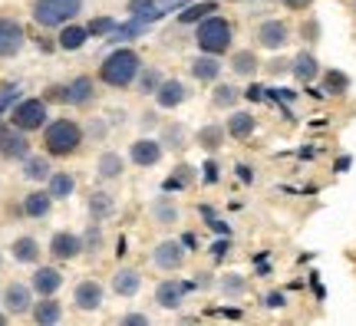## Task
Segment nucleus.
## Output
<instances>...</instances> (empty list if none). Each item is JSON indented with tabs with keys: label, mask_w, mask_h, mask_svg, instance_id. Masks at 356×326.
<instances>
[{
	"label": "nucleus",
	"mask_w": 356,
	"mask_h": 326,
	"mask_svg": "<svg viewBox=\"0 0 356 326\" xmlns=\"http://www.w3.org/2000/svg\"><path fill=\"white\" fill-rule=\"evenodd\" d=\"M86 145V132L76 119H53L43 126V152L50 158H70Z\"/></svg>",
	"instance_id": "f257e3e1"
},
{
	"label": "nucleus",
	"mask_w": 356,
	"mask_h": 326,
	"mask_svg": "<svg viewBox=\"0 0 356 326\" xmlns=\"http://www.w3.org/2000/svg\"><path fill=\"white\" fill-rule=\"evenodd\" d=\"M139 73H142V56L136 50H129V47L113 50L99 63V83H106V86H113V89L136 86Z\"/></svg>",
	"instance_id": "f03ea898"
},
{
	"label": "nucleus",
	"mask_w": 356,
	"mask_h": 326,
	"mask_svg": "<svg viewBox=\"0 0 356 326\" xmlns=\"http://www.w3.org/2000/svg\"><path fill=\"white\" fill-rule=\"evenodd\" d=\"M231 40H234V26H231L225 17H218V13L198 20V26H195V43H198L202 53L221 56V53L231 50Z\"/></svg>",
	"instance_id": "7ed1b4c3"
},
{
	"label": "nucleus",
	"mask_w": 356,
	"mask_h": 326,
	"mask_svg": "<svg viewBox=\"0 0 356 326\" xmlns=\"http://www.w3.org/2000/svg\"><path fill=\"white\" fill-rule=\"evenodd\" d=\"M83 10V0H33V20L43 30H60L63 24L76 20V13Z\"/></svg>",
	"instance_id": "20e7f679"
},
{
	"label": "nucleus",
	"mask_w": 356,
	"mask_h": 326,
	"mask_svg": "<svg viewBox=\"0 0 356 326\" xmlns=\"http://www.w3.org/2000/svg\"><path fill=\"white\" fill-rule=\"evenodd\" d=\"M47 119H50V102L47 99H20V102H13V109H10V126L24 129L26 136L40 132V129L47 126Z\"/></svg>",
	"instance_id": "39448f33"
},
{
	"label": "nucleus",
	"mask_w": 356,
	"mask_h": 326,
	"mask_svg": "<svg viewBox=\"0 0 356 326\" xmlns=\"http://www.w3.org/2000/svg\"><path fill=\"white\" fill-rule=\"evenodd\" d=\"M26 47V30L17 17L0 13V60H13Z\"/></svg>",
	"instance_id": "423d86ee"
},
{
	"label": "nucleus",
	"mask_w": 356,
	"mask_h": 326,
	"mask_svg": "<svg viewBox=\"0 0 356 326\" xmlns=\"http://www.w3.org/2000/svg\"><path fill=\"white\" fill-rule=\"evenodd\" d=\"M0 303H3V310L10 316H24L33 310V287L30 284H20V280H13L7 284V290L0 293Z\"/></svg>",
	"instance_id": "0eeeda50"
},
{
	"label": "nucleus",
	"mask_w": 356,
	"mask_h": 326,
	"mask_svg": "<svg viewBox=\"0 0 356 326\" xmlns=\"http://www.w3.org/2000/svg\"><path fill=\"white\" fill-rule=\"evenodd\" d=\"M254 40H257V47H261V50L277 53V50H284V47L291 43V26L284 24V20H264V24L257 26Z\"/></svg>",
	"instance_id": "6e6552de"
},
{
	"label": "nucleus",
	"mask_w": 356,
	"mask_h": 326,
	"mask_svg": "<svg viewBox=\"0 0 356 326\" xmlns=\"http://www.w3.org/2000/svg\"><path fill=\"white\" fill-rule=\"evenodd\" d=\"M26 155H30V138H26V132L24 129L7 126L3 136H0V158H7V162H24Z\"/></svg>",
	"instance_id": "1a4fd4ad"
},
{
	"label": "nucleus",
	"mask_w": 356,
	"mask_h": 326,
	"mask_svg": "<svg viewBox=\"0 0 356 326\" xmlns=\"http://www.w3.org/2000/svg\"><path fill=\"white\" fill-rule=\"evenodd\" d=\"M102 297H106V290H102V284H99V280H92V277L79 280L76 287H73V307H76V310H83V313L99 310Z\"/></svg>",
	"instance_id": "9d476101"
},
{
	"label": "nucleus",
	"mask_w": 356,
	"mask_h": 326,
	"mask_svg": "<svg viewBox=\"0 0 356 326\" xmlns=\"http://www.w3.org/2000/svg\"><path fill=\"white\" fill-rule=\"evenodd\" d=\"M162 138H136L132 145H129V158L132 165H139V168H152V165L162 162Z\"/></svg>",
	"instance_id": "9b49d317"
},
{
	"label": "nucleus",
	"mask_w": 356,
	"mask_h": 326,
	"mask_svg": "<svg viewBox=\"0 0 356 326\" xmlns=\"http://www.w3.org/2000/svg\"><path fill=\"white\" fill-rule=\"evenodd\" d=\"M188 290H191V284H185V280H175V277H168V280H162V284L155 287V303H159L162 310H178Z\"/></svg>",
	"instance_id": "f8f14e48"
},
{
	"label": "nucleus",
	"mask_w": 356,
	"mask_h": 326,
	"mask_svg": "<svg viewBox=\"0 0 356 326\" xmlns=\"http://www.w3.org/2000/svg\"><path fill=\"white\" fill-rule=\"evenodd\" d=\"M92 99H96V83H92V76H76V79L66 83V106L86 109V106H92Z\"/></svg>",
	"instance_id": "ddd939ff"
},
{
	"label": "nucleus",
	"mask_w": 356,
	"mask_h": 326,
	"mask_svg": "<svg viewBox=\"0 0 356 326\" xmlns=\"http://www.w3.org/2000/svg\"><path fill=\"white\" fill-rule=\"evenodd\" d=\"M188 96H191V89L181 79H162V86L155 89L159 109H178L181 102H188Z\"/></svg>",
	"instance_id": "4468645a"
},
{
	"label": "nucleus",
	"mask_w": 356,
	"mask_h": 326,
	"mask_svg": "<svg viewBox=\"0 0 356 326\" xmlns=\"http://www.w3.org/2000/svg\"><path fill=\"white\" fill-rule=\"evenodd\" d=\"M152 263L159 270H178L185 263V244L181 241H162L152 251Z\"/></svg>",
	"instance_id": "2eb2a0df"
},
{
	"label": "nucleus",
	"mask_w": 356,
	"mask_h": 326,
	"mask_svg": "<svg viewBox=\"0 0 356 326\" xmlns=\"http://www.w3.org/2000/svg\"><path fill=\"white\" fill-rule=\"evenodd\" d=\"M50 254L56 261H73L83 254V238L73 234V231H56L50 238Z\"/></svg>",
	"instance_id": "dca6fc26"
},
{
	"label": "nucleus",
	"mask_w": 356,
	"mask_h": 326,
	"mask_svg": "<svg viewBox=\"0 0 356 326\" xmlns=\"http://www.w3.org/2000/svg\"><path fill=\"white\" fill-rule=\"evenodd\" d=\"M30 287H33V293H40V297H53L56 290L63 287V274H60L56 267H37L33 277H30Z\"/></svg>",
	"instance_id": "f3484780"
},
{
	"label": "nucleus",
	"mask_w": 356,
	"mask_h": 326,
	"mask_svg": "<svg viewBox=\"0 0 356 326\" xmlns=\"http://www.w3.org/2000/svg\"><path fill=\"white\" fill-rule=\"evenodd\" d=\"M86 40H89V30L83 24H63L60 26V37H56V47L60 50H66V53H76V50H83L86 47Z\"/></svg>",
	"instance_id": "a211bd4d"
},
{
	"label": "nucleus",
	"mask_w": 356,
	"mask_h": 326,
	"mask_svg": "<svg viewBox=\"0 0 356 326\" xmlns=\"http://www.w3.org/2000/svg\"><path fill=\"white\" fill-rule=\"evenodd\" d=\"M188 66H191V76H195L198 83H215L218 76H221V70H225V66H221V60H218V56H211V53H198Z\"/></svg>",
	"instance_id": "6ab92c4d"
},
{
	"label": "nucleus",
	"mask_w": 356,
	"mask_h": 326,
	"mask_svg": "<svg viewBox=\"0 0 356 326\" xmlns=\"http://www.w3.org/2000/svg\"><path fill=\"white\" fill-rule=\"evenodd\" d=\"M291 73L297 76L300 83H307V86H310V83H314V79L320 76V63H317V56H314L310 50H300V53H297V56L291 60Z\"/></svg>",
	"instance_id": "aec40b11"
},
{
	"label": "nucleus",
	"mask_w": 356,
	"mask_h": 326,
	"mask_svg": "<svg viewBox=\"0 0 356 326\" xmlns=\"http://www.w3.org/2000/svg\"><path fill=\"white\" fill-rule=\"evenodd\" d=\"M142 287V274L136 270V267H119L113 274V290L119 293V297H136Z\"/></svg>",
	"instance_id": "412c9836"
},
{
	"label": "nucleus",
	"mask_w": 356,
	"mask_h": 326,
	"mask_svg": "<svg viewBox=\"0 0 356 326\" xmlns=\"http://www.w3.org/2000/svg\"><path fill=\"white\" fill-rule=\"evenodd\" d=\"M30 316H33V323H40V326L60 323V320H63V307H60V300H53V297H43L40 303H33Z\"/></svg>",
	"instance_id": "4be33fe9"
},
{
	"label": "nucleus",
	"mask_w": 356,
	"mask_h": 326,
	"mask_svg": "<svg viewBox=\"0 0 356 326\" xmlns=\"http://www.w3.org/2000/svg\"><path fill=\"white\" fill-rule=\"evenodd\" d=\"M53 175V162L50 155L43 152V155H26L24 158V178L26 181H47Z\"/></svg>",
	"instance_id": "5701e85b"
},
{
	"label": "nucleus",
	"mask_w": 356,
	"mask_h": 326,
	"mask_svg": "<svg viewBox=\"0 0 356 326\" xmlns=\"http://www.w3.org/2000/svg\"><path fill=\"white\" fill-rule=\"evenodd\" d=\"M10 254H13V261L17 263H40V241L37 238H30V234H24V238H17L10 244Z\"/></svg>",
	"instance_id": "b1692460"
},
{
	"label": "nucleus",
	"mask_w": 356,
	"mask_h": 326,
	"mask_svg": "<svg viewBox=\"0 0 356 326\" xmlns=\"http://www.w3.org/2000/svg\"><path fill=\"white\" fill-rule=\"evenodd\" d=\"M122 172H126L122 155H115V152H102L99 158H96V178H102V181H115Z\"/></svg>",
	"instance_id": "393cba45"
},
{
	"label": "nucleus",
	"mask_w": 356,
	"mask_h": 326,
	"mask_svg": "<svg viewBox=\"0 0 356 326\" xmlns=\"http://www.w3.org/2000/svg\"><path fill=\"white\" fill-rule=\"evenodd\" d=\"M53 195L50 191H30L24 198V214L26 218H47L50 214V208H53Z\"/></svg>",
	"instance_id": "a878e982"
},
{
	"label": "nucleus",
	"mask_w": 356,
	"mask_h": 326,
	"mask_svg": "<svg viewBox=\"0 0 356 326\" xmlns=\"http://www.w3.org/2000/svg\"><path fill=\"white\" fill-rule=\"evenodd\" d=\"M257 66H261V60H257L254 50H238L231 53V73L241 76V79H251V76L257 73Z\"/></svg>",
	"instance_id": "bb28decb"
},
{
	"label": "nucleus",
	"mask_w": 356,
	"mask_h": 326,
	"mask_svg": "<svg viewBox=\"0 0 356 326\" xmlns=\"http://www.w3.org/2000/svg\"><path fill=\"white\" fill-rule=\"evenodd\" d=\"M86 208H89V218H92V221H106V218H113L115 201H113V195H109V191H92Z\"/></svg>",
	"instance_id": "cd10ccee"
},
{
	"label": "nucleus",
	"mask_w": 356,
	"mask_h": 326,
	"mask_svg": "<svg viewBox=\"0 0 356 326\" xmlns=\"http://www.w3.org/2000/svg\"><path fill=\"white\" fill-rule=\"evenodd\" d=\"M254 126H257V119L251 113H231L228 122H225V129H228L231 138H251Z\"/></svg>",
	"instance_id": "c85d7f7f"
},
{
	"label": "nucleus",
	"mask_w": 356,
	"mask_h": 326,
	"mask_svg": "<svg viewBox=\"0 0 356 326\" xmlns=\"http://www.w3.org/2000/svg\"><path fill=\"white\" fill-rule=\"evenodd\" d=\"M47 191H50L53 198H70L76 191V178L70 175V172H53L47 178Z\"/></svg>",
	"instance_id": "c756f323"
},
{
	"label": "nucleus",
	"mask_w": 356,
	"mask_h": 326,
	"mask_svg": "<svg viewBox=\"0 0 356 326\" xmlns=\"http://www.w3.org/2000/svg\"><path fill=\"white\" fill-rule=\"evenodd\" d=\"M149 214H152V221H155L159 227H168V225H175V221H178V208L172 204V198H159V201H152Z\"/></svg>",
	"instance_id": "7c9ffc66"
},
{
	"label": "nucleus",
	"mask_w": 356,
	"mask_h": 326,
	"mask_svg": "<svg viewBox=\"0 0 356 326\" xmlns=\"http://www.w3.org/2000/svg\"><path fill=\"white\" fill-rule=\"evenodd\" d=\"M225 136H228L225 126H204V129H198V145L204 152H218L225 145Z\"/></svg>",
	"instance_id": "2f4dec72"
},
{
	"label": "nucleus",
	"mask_w": 356,
	"mask_h": 326,
	"mask_svg": "<svg viewBox=\"0 0 356 326\" xmlns=\"http://www.w3.org/2000/svg\"><path fill=\"white\" fill-rule=\"evenodd\" d=\"M218 13V0H204V3H191L185 7V13H178V24H198L204 17Z\"/></svg>",
	"instance_id": "473e14b6"
},
{
	"label": "nucleus",
	"mask_w": 356,
	"mask_h": 326,
	"mask_svg": "<svg viewBox=\"0 0 356 326\" xmlns=\"http://www.w3.org/2000/svg\"><path fill=\"white\" fill-rule=\"evenodd\" d=\"M136 86H139V96H155V89L162 86V73H159V66H142Z\"/></svg>",
	"instance_id": "72a5a7b5"
},
{
	"label": "nucleus",
	"mask_w": 356,
	"mask_h": 326,
	"mask_svg": "<svg viewBox=\"0 0 356 326\" xmlns=\"http://www.w3.org/2000/svg\"><path fill=\"white\" fill-rule=\"evenodd\" d=\"M238 99H241V89L231 86V83H221V86H215V92H211V102H215L218 109H231Z\"/></svg>",
	"instance_id": "f704fd0d"
},
{
	"label": "nucleus",
	"mask_w": 356,
	"mask_h": 326,
	"mask_svg": "<svg viewBox=\"0 0 356 326\" xmlns=\"http://www.w3.org/2000/svg\"><path fill=\"white\" fill-rule=\"evenodd\" d=\"M102 247V221H92L83 234V254H96Z\"/></svg>",
	"instance_id": "c9c22d12"
},
{
	"label": "nucleus",
	"mask_w": 356,
	"mask_h": 326,
	"mask_svg": "<svg viewBox=\"0 0 356 326\" xmlns=\"http://www.w3.org/2000/svg\"><path fill=\"white\" fill-rule=\"evenodd\" d=\"M346 86H350V79H346L343 73H337V70H330V73L323 76V92H346Z\"/></svg>",
	"instance_id": "e433bc0d"
},
{
	"label": "nucleus",
	"mask_w": 356,
	"mask_h": 326,
	"mask_svg": "<svg viewBox=\"0 0 356 326\" xmlns=\"http://www.w3.org/2000/svg\"><path fill=\"white\" fill-rule=\"evenodd\" d=\"M221 290L228 293V297H244V290H248V284H244L238 274H228L225 280H221Z\"/></svg>",
	"instance_id": "4c0bfd02"
},
{
	"label": "nucleus",
	"mask_w": 356,
	"mask_h": 326,
	"mask_svg": "<svg viewBox=\"0 0 356 326\" xmlns=\"http://www.w3.org/2000/svg\"><path fill=\"white\" fill-rule=\"evenodd\" d=\"M86 30H89V37H106V33H113L115 30V20L113 17H96Z\"/></svg>",
	"instance_id": "58836bf2"
},
{
	"label": "nucleus",
	"mask_w": 356,
	"mask_h": 326,
	"mask_svg": "<svg viewBox=\"0 0 356 326\" xmlns=\"http://www.w3.org/2000/svg\"><path fill=\"white\" fill-rule=\"evenodd\" d=\"M175 172H178V175H172V178H168V181H165V191L185 188V185H188V181H191V175H188L191 168H188V165H181V168H175Z\"/></svg>",
	"instance_id": "ea45409f"
},
{
	"label": "nucleus",
	"mask_w": 356,
	"mask_h": 326,
	"mask_svg": "<svg viewBox=\"0 0 356 326\" xmlns=\"http://www.w3.org/2000/svg\"><path fill=\"white\" fill-rule=\"evenodd\" d=\"M181 138H185V132L178 126H168L165 129V138H162V145H168V149H181Z\"/></svg>",
	"instance_id": "a19ab883"
},
{
	"label": "nucleus",
	"mask_w": 356,
	"mask_h": 326,
	"mask_svg": "<svg viewBox=\"0 0 356 326\" xmlns=\"http://www.w3.org/2000/svg\"><path fill=\"white\" fill-rule=\"evenodd\" d=\"M202 178H204V185H215L218 181V162H204Z\"/></svg>",
	"instance_id": "79ce46f5"
},
{
	"label": "nucleus",
	"mask_w": 356,
	"mask_h": 326,
	"mask_svg": "<svg viewBox=\"0 0 356 326\" xmlns=\"http://www.w3.org/2000/svg\"><path fill=\"white\" fill-rule=\"evenodd\" d=\"M43 99H47V102H66V86H50Z\"/></svg>",
	"instance_id": "37998d69"
},
{
	"label": "nucleus",
	"mask_w": 356,
	"mask_h": 326,
	"mask_svg": "<svg viewBox=\"0 0 356 326\" xmlns=\"http://www.w3.org/2000/svg\"><path fill=\"white\" fill-rule=\"evenodd\" d=\"M284 303H287V300H284V293H267V297H264V307H267V310H280Z\"/></svg>",
	"instance_id": "c03bdc74"
},
{
	"label": "nucleus",
	"mask_w": 356,
	"mask_h": 326,
	"mask_svg": "<svg viewBox=\"0 0 356 326\" xmlns=\"http://www.w3.org/2000/svg\"><path fill=\"white\" fill-rule=\"evenodd\" d=\"M122 323H126V326H145V323H149V316H142V313H126V316H122Z\"/></svg>",
	"instance_id": "a18cd8bd"
},
{
	"label": "nucleus",
	"mask_w": 356,
	"mask_h": 326,
	"mask_svg": "<svg viewBox=\"0 0 356 326\" xmlns=\"http://www.w3.org/2000/svg\"><path fill=\"white\" fill-rule=\"evenodd\" d=\"M234 172H238V178H241L244 185H251V181H254V172H251V165H238Z\"/></svg>",
	"instance_id": "49530a36"
},
{
	"label": "nucleus",
	"mask_w": 356,
	"mask_h": 326,
	"mask_svg": "<svg viewBox=\"0 0 356 326\" xmlns=\"http://www.w3.org/2000/svg\"><path fill=\"white\" fill-rule=\"evenodd\" d=\"M225 254H228V241H215V244H211V257H215V261H221Z\"/></svg>",
	"instance_id": "de8ad7c7"
},
{
	"label": "nucleus",
	"mask_w": 356,
	"mask_h": 326,
	"mask_svg": "<svg viewBox=\"0 0 356 326\" xmlns=\"http://www.w3.org/2000/svg\"><path fill=\"white\" fill-rule=\"evenodd\" d=\"M280 3H284L287 10H307V7H310L314 0H280Z\"/></svg>",
	"instance_id": "09e8293b"
},
{
	"label": "nucleus",
	"mask_w": 356,
	"mask_h": 326,
	"mask_svg": "<svg viewBox=\"0 0 356 326\" xmlns=\"http://www.w3.org/2000/svg\"><path fill=\"white\" fill-rule=\"evenodd\" d=\"M244 96H248V99H251V102H261V99H264V96H267V89H264V86H251V89H248V92H244Z\"/></svg>",
	"instance_id": "8fccbe9b"
},
{
	"label": "nucleus",
	"mask_w": 356,
	"mask_h": 326,
	"mask_svg": "<svg viewBox=\"0 0 356 326\" xmlns=\"http://www.w3.org/2000/svg\"><path fill=\"white\" fill-rule=\"evenodd\" d=\"M267 70H270L274 76H280V73H287V70H291V63H284V60H274V63L267 66Z\"/></svg>",
	"instance_id": "3c124183"
},
{
	"label": "nucleus",
	"mask_w": 356,
	"mask_h": 326,
	"mask_svg": "<svg viewBox=\"0 0 356 326\" xmlns=\"http://www.w3.org/2000/svg\"><path fill=\"white\" fill-rule=\"evenodd\" d=\"M92 138H106V122H99V119L92 122Z\"/></svg>",
	"instance_id": "603ef678"
},
{
	"label": "nucleus",
	"mask_w": 356,
	"mask_h": 326,
	"mask_svg": "<svg viewBox=\"0 0 356 326\" xmlns=\"http://www.w3.org/2000/svg\"><path fill=\"white\" fill-rule=\"evenodd\" d=\"M211 227H215L218 234H228V225H225V221H211Z\"/></svg>",
	"instance_id": "864d4df0"
},
{
	"label": "nucleus",
	"mask_w": 356,
	"mask_h": 326,
	"mask_svg": "<svg viewBox=\"0 0 356 326\" xmlns=\"http://www.w3.org/2000/svg\"><path fill=\"white\" fill-rule=\"evenodd\" d=\"M7 320H10V313H0V326L7 323Z\"/></svg>",
	"instance_id": "5fc2aeb1"
},
{
	"label": "nucleus",
	"mask_w": 356,
	"mask_h": 326,
	"mask_svg": "<svg viewBox=\"0 0 356 326\" xmlns=\"http://www.w3.org/2000/svg\"><path fill=\"white\" fill-rule=\"evenodd\" d=\"M3 129H7V122H3V119H0V136H3Z\"/></svg>",
	"instance_id": "6e6d98bb"
},
{
	"label": "nucleus",
	"mask_w": 356,
	"mask_h": 326,
	"mask_svg": "<svg viewBox=\"0 0 356 326\" xmlns=\"http://www.w3.org/2000/svg\"><path fill=\"white\" fill-rule=\"evenodd\" d=\"M0 263H3V254H0Z\"/></svg>",
	"instance_id": "4d7b16f0"
},
{
	"label": "nucleus",
	"mask_w": 356,
	"mask_h": 326,
	"mask_svg": "<svg viewBox=\"0 0 356 326\" xmlns=\"http://www.w3.org/2000/svg\"><path fill=\"white\" fill-rule=\"evenodd\" d=\"M353 7H356V0H353Z\"/></svg>",
	"instance_id": "13d9d810"
}]
</instances>
